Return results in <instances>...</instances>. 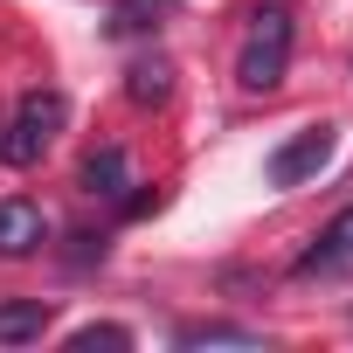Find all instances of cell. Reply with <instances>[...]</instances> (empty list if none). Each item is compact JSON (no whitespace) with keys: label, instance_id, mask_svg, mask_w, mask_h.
Returning <instances> with one entry per match:
<instances>
[{"label":"cell","instance_id":"30bf717a","mask_svg":"<svg viewBox=\"0 0 353 353\" xmlns=\"http://www.w3.org/2000/svg\"><path fill=\"white\" fill-rule=\"evenodd\" d=\"M173 14V0H118L111 8V35H152Z\"/></svg>","mask_w":353,"mask_h":353},{"label":"cell","instance_id":"5b68a950","mask_svg":"<svg viewBox=\"0 0 353 353\" xmlns=\"http://www.w3.org/2000/svg\"><path fill=\"white\" fill-rule=\"evenodd\" d=\"M353 263V208H339L325 229H319V243L298 256V277H332V270H346Z\"/></svg>","mask_w":353,"mask_h":353},{"label":"cell","instance_id":"7a4b0ae2","mask_svg":"<svg viewBox=\"0 0 353 353\" xmlns=\"http://www.w3.org/2000/svg\"><path fill=\"white\" fill-rule=\"evenodd\" d=\"M63 125H70V97H63V90H28V97L14 104L8 132H0V159H8V166H35V159L56 145Z\"/></svg>","mask_w":353,"mask_h":353},{"label":"cell","instance_id":"ba28073f","mask_svg":"<svg viewBox=\"0 0 353 353\" xmlns=\"http://www.w3.org/2000/svg\"><path fill=\"white\" fill-rule=\"evenodd\" d=\"M49 332V298H8L0 305V346H28Z\"/></svg>","mask_w":353,"mask_h":353},{"label":"cell","instance_id":"8992f818","mask_svg":"<svg viewBox=\"0 0 353 353\" xmlns=\"http://www.w3.org/2000/svg\"><path fill=\"white\" fill-rule=\"evenodd\" d=\"M77 181H83V194L90 201H125L139 181H132V159H125V145H97L90 159H83V173H77Z\"/></svg>","mask_w":353,"mask_h":353},{"label":"cell","instance_id":"8fae6325","mask_svg":"<svg viewBox=\"0 0 353 353\" xmlns=\"http://www.w3.org/2000/svg\"><path fill=\"white\" fill-rule=\"evenodd\" d=\"M90 346H132V325H77L70 353H90Z\"/></svg>","mask_w":353,"mask_h":353},{"label":"cell","instance_id":"3957f363","mask_svg":"<svg viewBox=\"0 0 353 353\" xmlns=\"http://www.w3.org/2000/svg\"><path fill=\"white\" fill-rule=\"evenodd\" d=\"M332 152H339V132H332V125H305V132H291V139L263 159V181H270V188H305V181H319V173L332 166Z\"/></svg>","mask_w":353,"mask_h":353},{"label":"cell","instance_id":"52a82bcc","mask_svg":"<svg viewBox=\"0 0 353 353\" xmlns=\"http://www.w3.org/2000/svg\"><path fill=\"white\" fill-rule=\"evenodd\" d=\"M125 97H132L139 111H159V104L173 97V63H166V56H139V63L125 70Z\"/></svg>","mask_w":353,"mask_h":353},{"label":"cell","instance_id":"9c48e42d","mask_svg":"<svg viewBox=\"0 0 353 353\" xmlns=\"http://www.w3.org/2000/svg\"><path fill=\"white\" fill-rule=\"evenodd\" d=\"M173 346H263L256 325H229V319H188L173 332Z\"/></svg>","mask_w":353,"mask_h":353},{"label":"cell","instance_id":"277c9868","mask_svg":"<svg viewBox=\"0 0 353 353\" xmlns=\"http://www.w3.org/2000/svg\"><path fill=\"white\" fill-rule=\"evenodd\" d=\"M42 243H49V215L35 201L8 194V201H0V256H35Z\"/></svg>","mask_w":353,"mask_h":353},{"label":"cell","instance_id":"6da1fadb","mask_svg":"<svg viewBox=\"0 0 353 353\" xmlns=\"http://www.w3.org/2000/svg\"><path fill=\"white\" fill-rule=\"evenodd\" d=\"M291 8L270 0V8L250 14V35H243V56H236V83L243 90H277L284 70H291Z\"/></svg>","mask_w":353,"mask_h":353}]
</instances>
